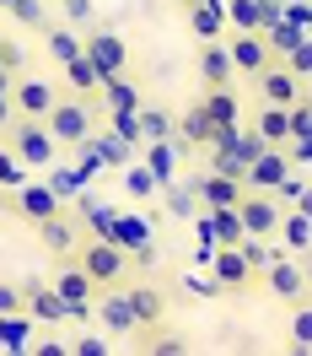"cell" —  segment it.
Wrapping results in <instances>:
<instances>
[{"label":"cell","mask_w":312,"mask_h":356,"mask_svg":"<svg viewBox=\"0 0 312 356\" xmlns=\"http://www.w3.org/2000/svg\"><path fill=\"white\" fill-rule=\"evenodd\" d=\"M253 130H259V140H264V146H286V135H291L286 108H280V103H264V108H259V119H253Z\"/></svg>","instance_id":"cell-29"},{"label":"cell","mask_w":312,"mask_h":356,"mask_svg":"<svg viewBox=\"0 0 312 356\" xmlns=\"http://www.w3.org/2000/svg\"><path fill=\"white\" fill-rule=\"evenodd\" d=\"M286 65H291V76H296V81H307V76H312V38L291 49V54H286Z\"/></svg>","instance_id":"cell-44"},{"label":"cell","mask_w":312,"mask_h":356,"mask_svg":"<svg viewBox=\"0 0 312 356\" xmlns=\"http://www.w3.org/2000/svg\"><path fill=\"white\" fill-rule=\"evenodd\" d=\"M70 302V324H92V297H97V281H92L81 265H60V275L49 281Z\"/></svg>","instance_id":"cell-5"},{"label":"cell","mask_w":312,"mask_h":356,"mask_svg":"<svg viewBox=\"0 0 312 356\" xmlns=\"http://www.w3.org/2000/svg\"><path fill=\"white\" fill-rule=\"evenodd\" d=\"M156 200H167V216H173V222H189V216L200 211L194 178H173V184H162V195H156Z\"/></svg>","instance_id":"cell-22"},{"label":"cell","mask_w":312,"mask_h":356,"mask_svg":"<svg viewBox=\"0 0 312 356\" xmlns=\"http://www.w3.org/2000/svg\"><path fill=\"white\" fill-rule=\"evenodd\" d=\"M60 205L65 200H60L49 184H33V178H27L22 189H17V216H22V222H44V216H54Z\"/></svg>","instance_id":"cell-18"},{"label":"cell","mask_w":312,"mask_h":356,"mask_svg":"<svg viewBox=\"0 0 312 356\" xmlns=\"http://www.w3.org/2000/svg\"><path fill=\"white\" fill-rule=\"evenodd\" d=\"M103 113H108V130L140 152V119H135V108H103Z\"/></svg>","instance_id":"cell-38"},{"label":"cell","mask_w":312,"mask_h":356,"mask_svg":"<svg viewBox=\"0 0 312 356\" xmlns=\"http://www.w3.org/2000/svg\"><path fill=\"white\" fill-rule=\"evenodd\" d=\"M275 238H280L286 254H307L312 248V211L307 205H286L280 222H275Z\"/></svg>","instance_id":"cell-16"},{"label":"cell","mask_w":312,"mask_h":356,"mask_svg":"<svg viewBox=\"0 0 312 356\" xmlns=\"http://www.w3.org/2000/svg\"><path fill=\"white\" fill-rule=\"evenodd\" d=\"M200 76H205V87H232V60H226L221 38H210L200 49Z\"/></svg>","instance_id":"cell-24"},{"label":"cell","mask_w":312,"mask_h":356,"mask_svg":"<svg viewBox=\"0 0 312 356\" xmlns=\"http://www.w3.org/2000/svg\"><path fill=\"white\" fill-rule=\"evenodd\" d=\"M65 351H76V356H108L113 351V334H81V340H65Z\"/></svg>","instance_id":"cell-43"},{"label":"cell","mask_w":312,"mask_h":356,"mask_svg":"<svg viewBox=\"0 0 312 356\" xmlns=\"http://www.w3.org/2000/svg\"><path fill=\"white\" fill-rule=\"evenodd\" d=\"M87 146L97 152V162H103V168H124V162H135V146H130V140H119L108 124H103V135L92 130V135H87Z\"/></svg>","instance_id":"cell-23"},{"label":"cell","mask_w":312,"mask_h":356,"mask_svg":"<svg viewBox=\"0 0 312 356\" xmlns=\"http://www.w3.org/2000/svg\"><path fill=\"white\" fill-rule=\"evenodd\" d=\"M237 254L248 259V270H253V275H264V265H269V259H280L286 248L275 243V232H269V238H243V243H237Z\"/></svg>","instance_id":"cell-32"},{"label":"cell","mask_w":312,"mask_h":356,"mask_svg":"<svg viewBox=\"0 0 312 356\" xmlns=\"http://www.w3.org/2000/svg\"><path fill=\"white\" fill-rule=\"evenodd\" d=\"M70 254H76V265L87 270L97 286H119V281L130 275V254L119 243H108V238H87V243H76Z\"/></svg>","instance_id":"cell-2"},{"label":"cell","mask_w":312,"mask_h":356,"mask_svg":"<svg viewBox=\"0 0 312 356\" xmlns=\"http://www.w3.org/2000/svg\"><path fill=\"white\" fill-rule=\"evenodd\" d=\"M6 11H11L22 27H38V33H44V22H49V6H44V0H11Z\"/></svg>","instance_id":"cell-41"},{"label":"cell","mask_w":312,"mask_h":356,"mask_svg":"<svg viewBox=\"0 0 312 356\" xmlns=\"http://www.w3.org/2000/svg\"><path fill=\"white\" fill-rule=\"evenodd\" d=\"M200 108H205V119H210V130H232V124L243 119V103H237L232 87H210Z\"/></svg>","instance_id":"cell-21"},{"label":"cell","mask_w":312,"mask_h":356,"mask_svg":"<svg viewBox=\"0 0 312 356\" xmlns=\"http://www.w3.org/2000/svg\"><path fill=\"white\" fill-rule=\"evenodd\" d=\"M135 346L151 351V356H189V340H183V334H140Z\"/></svg>","instance_id":"cell-39"},{"label":"cell","mask_w":312,"mask_h":356,"mask_svg":"<svg viewBox=\"0 0 312 356\" xmlns=\"http://www.w3.org/2000/svg\"><path fill=\"white\" fill-rule=\"evenodd\" d=\"M259 286H269L280 302H302V297H307V265H302V254H280V259H269L264 275H259Z\"/></svg>","instance_id":"cell-4"},{"label":"cell","mask_w":312,"mask_h":356,"mask_svg":"<svg viewBox=\"0 0 312 356\" xmlns=\"http://www.w3.org/2000/svg\"><path fill=\"white\" fill-rule=\"evenodd\" d=\"M6 130H11V152H17L22 168H54V162H60V146H54V135L44 130V119H22V113H17Z\"/></svg>","instance_id":"cell-3"},{"label":"cell","mask_w":312,"mask_h":356,"mask_svg":"<svg viewBox=\"0 0 312 356\" xmlns=\"http://www.w3.org/2000/svg\"><path fill=\"white\" fill-rule=\"evenodd\" d=\"M205 216H210V232H216V243H243V222H237V205H210Z\"/></svg>","instance_id":"cell-33"},{"label":"cell","mask_w":312,"mask_h":356,"mask_svg":"<svg viewBox=\"0 0 312 356\" xmlns=\"http://www.w3.org/2000/svg\"><path fill=\"white\" fill-rule=\"evenodd\" d=\"M194 195H200V205L210 211V205H237L243 200V178H226V173H194Z\"/></svg>","instance_id":"cell-17"},{"label":"cell","mask_w":312,"mask_h":356,"mask_svg":"<svg viewBox=\"0 0 312 356\" xmlns=\"http://www.w3.org/2000/svg\"><path fill=\"white\" fill-rule=\"evenodd\" d=\"M22 184H27V168L17 162L11 146H0V189H22Z\"/></svg>","instance_id":"cell-42"},{"label":"cell","mask_w":312,"mask_h":356,"mask_svg":"<svg viewBox=\"0 0 312 356\" xmlns=\"http://www.w3.org/2000/svg\"><path fill=\"white\" fill-rule=\"evenodd\" d=\"M6 6H11V0H0V11H6Z\"/></svg>","instance_id":"cell-52"},{"label":"cell","mask_w":312,"mask_h":356,"mask_svg":"<svg viewBox=\"0 0 312 356\" xmlns=\"http://www.w3.org/2000/svg\"><path fill=\"white\" fill-rule=\"evenodd\" d=\"M33 232H38V243H44L54 259H65L70 248L81 243V238H76V222H65L60 211H54V216H44V222H33Z\"/></svg>","instance_id":"cell-19"},{"label":"cell","mask_w":312,"mask_h":356,"mask_svg":"<svg viewBox=\"0 0 312 356\" xmlns=\"http://www.w3.org/2000/svg\"><path fill=\"white\" fill-rule=\"evenodd\" d=\"M33 318H27L22 308H11V313H0V351H27L33 346Z\"/></svg>","instance_id":"cell-25"},{"label":"cell","mask_w":312,"mask_h":356,"mask_svg":"<svg viewBox=\"0 0 312 356\" xmlns=\"http://www.w3.org/2000/svg\"><path fill=\"white\" fill-rule=\"evenodd\" d=\"M183 291H189L194 302H221V297H226V291H221V281H216V275H194V270L183 275Z\"/></svg>","instance_id":"cell-40"},{"label":"cell","mask_w":312,"mask_h":356,"mask_svg":"<svg viewBox=\"0 0 312 356\" xmlns=\"http://www.w3.org/2000/svg\"><path fill=\"white\" fill-rule=\"evenodd\" d=\"M259 33H264V44H269V54H275V60H286L296 44H307V27H291L286 17H275V22L259 27Z\"/></svg>","instance_id":"cell-27"},{"label":"cell","mask_w":312,"mask_h":356,"mask_svg":"<svg viewBox=\"0 0 312 356\" xmlns=\"http://www.w3.org/2000/svg\"><path fill=\"white\" fill-rule=\"evenodd\" d=\"M81 54H87V60L103 70V76H119V70L130 65V49H124V38H119L113 27H97L87 44H81Z\"/></svg>","instance_id":"cell-13"},{"label":"cell","mask_w":312,"mask_h":356,"mask_svg":"<svg viewBox=\"0 0 312 356\" xmlns=\"http://www.w3.org/2000/svg\"><path fill=\"white\" fill-rule=\"evenodd\" d=\"M44 44H49V60H54V65H65V60L81 54V38H76L70 27H49L44 22Z\"/></svg>","instance_id":"cell-34"},{"label":"cell","mask_w":312,"mask_h":356,"mask_svg":"<svg viewBox=\"0 0 312 356\" xmlns=\"http://www.w3.org/2000/svg\"><path fill=\"white\" fill-rule=\"evenodd\" d=\"M183 152H189V146H183L178 135H162V140H140L135 156H146V168L156 173V184H173V178L183 173Z\"/></svg>","instance_id":"cell-10"},{"label":"cell","mask_w":312,"mask_h":356,"mask_svg":"<svg viewBox=\"0 0 312 356\" xmlns=\"http://www.w3.org/2000/svg\"><path fill=\"white\" fill-rule=\"evenodd\" d=\"M11 81H17V76H11V70H0V92H11Z\"/></svg>","instance_id":"cell-51"},{"label":"cell","mask_w":312,"mask_h":356,"mask_svg":"<svg viewBox=\"0 0 312 356\" xmlns=\"http://www.w3.org/2000/svg\"><path fill=\"white\" fill-rule=\"evenodd\" d=\"M291 334H296V351H312V313H307V302H296V324H291Z\"/></svg>","instance_id":"cell-45"},{"label":"cell","mask_w":312,"mask_h":356,"mask_svg":"<svg viewBox=\"0 0 312 356\" xmlns=\"http://www.w3.org/2000/svg\"><path fill=\"white\" fill-rule=\"evenodd\" d=\"M11 308H22V286L17 281H0V313H11Z\"/></svg>","instance_id":"cell-48"},{"label":"cell","mask_w":312,"mask_h":356,"mask_svg":"<svg viewBox=\"0 0 312 356\" xmlns=\"http://www.w3.org/2000/svg\"><path fill=\"white\" fill-rule=\"evenodd\" d=\"M60 70H65V87H70V92H81V97H92V92L103 87V70L92 65L87 54H76V60H65Z\"/></svg>","instance_id":"cell-28"},{"label":"cell","mask_w":312,"mask_h":356,"mask_svg":"<svg viewBox=\"0 0 312 356\" xmlns=\"http://www.w3.org/2000/svg\"><path fill=\"white\" fill-rule=\"evenodd\" d=\"M44 130L54 135L60 152H76V146L97 130V113H92V103L81 97V92H76V97H54V108L44 113Z\"/></svg>","instance_id":"cell-1"},{"label":"cell","mask_w":312,"mask_h":356,"mask_svg":"<svg viewBox=\"0 0 312 356\" xmlns=\"http://www.w3.org/2000/svg\"><path fill=\"white\" fill-rule=\"evenodd\" d=\"M232 33H259V0H221Z\"/></svg>","instance_id":"cell-36"},{"label":"cell","mask_w":312,"mask_h":356,"mask_svg":"<svg viewBox=\"0 0 312 356\" xmlns=\"http://www.w3.org/2000/svg\"><path fill=\"white\" fill-rule=\"evenodd\" d=\"M178 6H194V0H178Z\"/></svg>","instance_id":"cell-53"},{"label":"cell","mask_w":312,"mask_h":356,"mask_svg":"<svg viewBox=\"0 0 312 356\" xmlns=\"http://www.w3.org/2000/svg\"><path fill=\"white\" fill-rule=\"evenodd\" d=\"M22 313L33 324H70V302L49 286V281H38V275L22 281Z\"/></svg>","instance_id":"cell-6"},{"label":"cell","mask_w":312,"mask_h":356,"mask_svg":"<svg viewBox=\"0 0 312 356\" xmlns=\"http://www.w3.org/2000/svg\"><path fill=\"white\" fill-rule=\"evenodd\" d=\"M54 81H44V76H17L11 81V108L22 113V119H44L49 108H54Z\"/></svg>","instance_id":"cell-11"},{"label":"cell","mask_w":312,"mask_h":356,"mask_svg":"<svg viewBox=\"0 0 312 356\" xmlns=\"http://www.w3.org/2000/svg\"><path fill=\"white\" fill-rule=\"evenodd\" d=\"M97 97H103V108H140V92L130 87V76H124V70H119V76H103Z\"/></svg>","instance_id":"cell-30"},{"label":"cell","mask_w":312,"mask_h":356,"mask_svg":"<svg viewBox=\"0 0 312 356\" xmlns=\"http://www.w3.org/2000/svg\"><path fill=\"white\" fill-rule=\"evenodd\" d=\"M173 135H178L183 146H210V140H216V130H210V119H205L200 103H194L189 113H178V119H173Z\"/></svg>","instance_id":"cell-26"},{"label":"cell","mask_w":312,"mask_h":356,"mask_svg":"<svg viewBox=\"0 0 312 356\" xmlns=\"http://www.w3.org/2000/svg\"><path fill=\"white\" fill-rule=\"evenodd\" d=\"M183 11H189V33H194L200 44H210V38H221V33H226L221 0H194V6H183Z\"/></svg>","instance_id":"cell-20"},{"label":"cell","mask_w":312,"mask_h":356,"mask_svg":"<svg viewBox=\"0 0 312 356\" xmlns=\"http://www.w3.org/2000/svg\"><path fill=\"white\" fill-rule=\"evenodd\" d=\"M226 60H232V76H259V70L275 60L264 44V33H232V44H226Z\"/></svg>","instance_id":"cell-14"},{"label":"cell","mask_w":312,"mask_h":356,"mask_svg":"<svg viewBox=\"0 0 312 356\" xmlns=\"http://www.w3.org/2000/svg\"><path fill=\"white\" fill-rule=\"evenodd\" d=\"M0 70H11V76H22V49L11 44V38H0Z\"/></svg>","instance_id":"cell-46"},{"label":"cell","mask_w":312,"mask_h":356,"mask_svg":"<svg viewBox=\"0 0 312 356\" xmlns=\"http://www.w3.org/2000/svg\"><path fill=\"white\" fill-rule=\"evenodd\" d=\"M119 291H124V302H130V313H135V324H140V330H156V324L167 318V297H162L151 281H130V275H124Z\"/></svg>","instance_id":"cell-8"},{"label":"cell","mask_w":312,"mask_h":356,"mask_svg":"<svg viewBox=\"0 0 312 356\" xmlns=\"http://www.w3.org/2000/svg\"><path fill=\"white\" fill-rule=\"evenodd\" d=\"M253 81H259V97H264V103H280V108H291L296 97H307V81H296L291 70H280V60H269Z\"/></svg>","instance_id":"cell-15"},{"label":"cell","mask_w":312,"mask_h":356,"mask_svg":"<svg viewBox=\"0 0 312 356\" xmlns=\"http://www.w3.org/2000/svg\"><path fill=\"white\" fill-rule=\"evenodd\" d=\"M135 119H140V140H162V135H173V113L167 108H135Z\"/></svg>","instance_id":"cell-37"},{"label":"cell","mask_w":312,"mask_h":356,"mask_svg":"<svg viewBox=\"0 0 312 356\" xmlns=\"http://www.w3.org/2000/svg\"><path fill=\"white\" fill-rule=\"evenodd\" d=\"M92 324H97L103 334H135L140 330L119 286H97V297H92Z\"/></svg>","instance_id":"cell-7"},{"label":"cell","mask_w":312,"mask_h":356,"mask_svg":"<svg viewBox=\"0 0 312 356\" xmlns=\"http://www.w3.org/2000/svg\"><path fill=\"white\" fill-rule=\"evenodd\" d=\"M27 351H38V356H65V340H33Z\"/></svg>","instance_id":"cell-49"},{"label":"cell","mask_w":312,"mask_h":356,"mask_svg":"<svg viewBox=\"0 0 312 356\" xmlns=\"http://www.w3.org/2000/svg\"><path fill=\"white\" fill-rule=\"evenodd\" d=\"M275 200L280 205H312V189H307V168H291L280 184H275Z\"/></svg>","instance_id":"cell-35"},{"label":"cell","mask_w":312,"mask_h":356,"mask_svg":"<svg viewBox=\"0 0 312 356\" xmlns=\"http://www.w3.org/2000/svg\"><path fill=\"white\" fill-rule=\"evenodd\" d=\"M291 173V156L280 152V146H259L253 152V162L243 168V189H264V195H275V184Z\"/></svg>","instance_id":"cell-9"},{"label":"cell","mask_w":312,"mask_h":356,"mask_svg":"<svg viewBox=\"0 0 312 356\" xmlns=\"http://www.w3.org/2000/svg\"><path fill=\"white\" fill-rule=\"evenodd\" d=\"M210 275L221 281V291H253L259 286V275L248 270V259L237 254V243H221L216 254H210Z\"/></svg>","instance_id":"cell-12"},{"label":"cell","mask_w":312,"mask_h":356,"mask_svg":"<svg viewBox=\"0 0 312 356\" xmlns=\"http://www.w3.org/2000/svg\"><path fill=\"white\" fill-rule=\"evenodd\" d=\"M11 119H17V108H11V92H0V130H6Z\"/></svg>","instance_id":"cell-50"},{"label":"cell","mask_w":312,"mask_h":356,"mask_svg":"<svg viewBox=\"0 0 312 356\" xmlns=\"http://www.w3.org/2000/svg\"><path fill=\"white\" fill-rule=\"evenodd\" d=\"M119 173H124V189H130V200H156V195H162V184H156V173L146 168V162H124Z\"/></svg>","instance_id":"cell-31"},{"label":"cell","mask_w":312,"mask_h":356,"mask_svg":"<svg viewBox=\"0 0 312 356\" xmlns=\"http://www.w3.org/2000/svg\"><path fill=\"white\" fill-rule=\"evenodd\" d=\"M60 11H65L70 22H92V17H97V6H92V0H60Z\"/></svg>","instance_id":"cell-47"}]
</instances>
